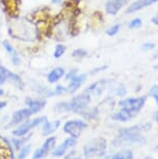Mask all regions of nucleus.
Masks as SVG:
<instances>
[{
  "mask_svg": "<svg viewBox=\"0 0 158 159\" xmlns=\"http://www.w3.org/2000/svg\"><path fill=\"white\" fill-rule=\"evenodd\" d=\"M151 129V124H138L128 128H122L119 130L115 139L112 140L115 147H122L127 145L142 146L147 143V139L142 135V132Z\"/></svg>",
  "mask_w": 158,
  "mask_h": 159,
  "instance_id": "obj_1",
  "label": "nucleus"
},
{
  "mask_svg": "<svg viewBox=\"0 0 158 159\" xmlns=\"http://www.w3.org/2000/svg\"><path fill=\"white\" fill-rule=\"evenodd\" d=\"M10 34L16 39L22 41H34L37 38V29L31 23L26 21H19L10 28Z\"/></svg>",
  "mask_w": 158,
  "mask_h": 159,
  "instance_id": "obj_2",
  "label": "nucleus"
},
{
  "mask_svg": "<svg viewBox=\"0 0 158 159\" xmlns=\"http://www.w3.org/2000/svg\"><path fill=\"white\" fill-rule=\"evenodd\" d=\"M107 150V140L103 137H98L89 140L83 146V156L85 158L103 157Z\"/></svg>",
  "mask_w": 158,
  "mask_h": 159,
  "instance_id": "obj_3",
  "label": "nucleus"
},
{
  "mask_svg": "<svg viewBox=\"0 0 158 159\" xmlns=\"http://www.w3.org/2000/svg\"><path fill=\"white\" fill-rule=\"evenodd\" d=\"M147 99V96H142V97L136 98H125L119 101V106L121 108L130 110L131 112L135 113V115H138L142 107L145 106Z\"/></svg>",
  "mask_w": 158,
  "mask_h": 159,
  "instance_id": "obj_4",
  "label": "nucleus"
},
{
  "mask_svg": "<svg viewBox=\"0 0 158 159\" xmlns=\"http://www.w3.org/2000/svg\"><path fill=\"white\" fill-rule=\"evenodd\" d=\"M89 102H91V95L88 93H83L74 97L72 100L68 102L69 105V112L81 113L85 108H88Z\"/></svg>",
  "mask_w": 158,
  "mask_h": 159,
  "instance_id": "obj_5",
  "label": "nucleus"
},
{
  "mask_svg": "<svg viewBox=\"0 0 158 159\" xmlns=\"http://www.w3.org/2000/svg\"><path fill=\"white\" fill-rule=\"evenodd\" d=\"M46 121H47V116H38V118H35L34 120H27L23 124H21L18 128L15 129L13 131V134L18 137L25 136L29 133V131H31L32 129L38 127V126L43 125Z\"/></svg>",
  "mask_w": 158,
  "mask_h": 159,
  "instance_id": "obj_6",
  "label": "nucleus"
},
{
  "mask_svg": "<svg viewBox=\"0 0 158 159\" xmlns=\"http://www.w3.org/2000/svg\"><path fill=\"white\" fill-rule=\"evenodd\" d=\"M86 128H88V123L83 120H71L65 123L64 132L69 136L78 139Z\"/></svg>",
  "mask_w": 158,
  "mask_h": 159,
  "instance_id": "obj_7",
  "label": "nucleus"
},
{
  "mask_svg": "<svg viewBox=\"0 0 158 159\" xmlns=\"http://www.w3.org/2000/svg\"><path fill=\"white\" fill-rule=\"evenodd\" d=\"M55 146H56V137L55 136L48 137L43 143V145L34 151V155H32V159H42L46 157L52 150H54Z\"/></svg>",
  "mask_w": 158,
  "mask_h": 159,
  "instance_id": "obj_8",
  "label": "nucleus"
},
{
  "mask_svg": "<svg viewBox=\"0 0 158 159\" xmlns=\"http://www.w3.org/2000/svg\"><path fill=\"white\" fill-rule=\"evenodd\" d=\"M76 143H77V139L72 136L67 137L61 145L54 148V150L52 151V155L54 157H64L71 149H73L76 146Z\"/></svg>",
  "mask_w": 158,
  "mask_h": 159,
  "instance_id": "obj_9",
  "label": "nucleus"
},
{
  "mask_svg": "<svg viewBox=\"0 0 158 159\" xmlns=\"http://www.w3.org/2000/svg\"><path fill=\"white\" fill-rule=\"evenodd\" d=\"M0 71H1L2 75L4 76L5 80H7V81L11 82L14 85H16L19 89H24V82H23L22 78H21L18 74L10 71L8 69L3 67L2 65H0Z\"/></svg>",
  "mask_w": 158,
  "mask_h": 159,
  "instance_id": "obj_10",
  "label": "nucleus"
},
{
  "mask_svg": "<svg viewBox=\"0 0 158 159\" xmlns=\"http://www.w3.org/2000/svg\"><path fill=\"white\" fill-rule=\"evenodd\" d=\"M32 112L30 111V109L28 108H23V109H19L17 111L14 112L13 116H11L10 126H17V125H21L24 122H26L29 118L31 116Z\"/></svg>",
  "mask_w": 158,
  "mask_h": 159,
  "instance_id": "obj_11",
  "label": "nucleus"
},
{
  "mask_svg": "<svg viewBox=\"0 0 158 159\" xmlns=\"http://www.w3.org/2000/svg\"><path fill=\"white\" fill-rule=\"evenodd\" d=\"M86 78H88V75L86 74H77L75 75L73 78H71L69 80V84L67 86V89H68V93L69 94H73V93H75L77 89H78L80 86H81L84 81L86 80Z\"/></svg>",
  "mask_w": 158,
  "mask_h": 159,
  "instance_id": "obj_12",
  "label": "nucleus"
},
{
  "mask_svg": "<svg viewBox=\"0 0 158 159\" xmlns=\"http://www.w3.org/2000/svg\"><path fill=\"white\" fill-rule=\"evenodd\" d=\"M128 2L129 0H107L105 4V11L108 15H117L119 11Z\"/></svg>",
  "mask_w": 158,
  "mask_h": 159,
  "instance_id": "obj_13",
  "label": "nucleus"
},
{
  "mask_svg": "<svg viewBox=\"0 0 158 159\" xmlns=\"http://www.w3.org/2000/svg\"><path fill=\"white\" fill-rule=\"evenodd\" d=\"M156 2H158V0H138V1H134L132 4H130L127 7L126 14L136 13V11L142 10V8L151 7V5H153Z\"/></svg>",
  "mask_w": 158,
  "mask_h": 159,
  "instance_id": "obj_14",
  "label": "nucleus"
},
{
  "mask_svg": "<svg viewBox=\"0 0 158 159\" xmlns=\"http://www.w3.org/2000/svg\"><path fill=\"white\" fill-rule=\"evenodd\" d=\"M25 103L27 105V107L30 109L32 115L40 112L41 110L46 106V100L44 99H34V98H27L25 100Z\"/></svg>",
  "mask_w": 158,
  "mask_h": 159,
  "instance_id": "obj_15",
  "label": "nucleus"
},
{
  "mask_svg": "<svg viewBox=\"0 0 158 159\" xmlns=\"http://www.w3.org/2000/svg\"><path fill=\"white\" fill-rule=\"evenodd\" d=\"M136 116H138V115L131 112L130 110L125 109V108H121V110H119V111L115 112L114 115L111 116V119L115 120V122L126 123V122L131 121V120L135 118Z\"/></svg>",
  "mask_w": 158,
  "mask_h": 159,
  "instance_id": "obj_16",
  "label": "nucleus"
},
{
  "mask_svg": "<svg viewBox=\"0 0 158 159\" xmlns=\"http://www.w3.org/2000/svg\"><path fill=\"white\" fill-rule=\"evenodd\" d=\"M2 44H3L4 49L7 50V52L8 53V55H10L11 62H13L15 66H19L21 64V58H20L19 54H18L17 50L11 46V44L8 41H3Z\"/></svg>",
  "mask_w": 158,
  "mask_h": 159,
  "instance_id": "obj_17",
  "label": "nucleus"
},
{
  "mask_svg": "<svg viewBox=\"0 0 158 159\" xmlns=\"http://www.w3.org/2000/svg\"><path fill=\"white\" fill-rule=\"evenodd\" d=\"M61 126V121L56 120V121L53 122H45L43 124V127H42V134L44 136H48L50 134L54 133V132L57 130Z\"/></svg>",
  "mask_w": 158,
  "mask_h": 159,
  "instance_id": "obj_18",
  "label": "nucleus"
},
{
  "mask_svg": "<svg viewBox=\"0 0 158 159\" xmlns=\"http://www.w3.org/2000/svg\"><path fill=\"white\" fill-rule=\"evenodd\" d=\"M105 85H106V81L105 80H99L97 82H94L93 84L88 85V89H85L84 93H88V94H95V95H101L102 92L104 91L105 89Z\"/></svg>",
  "mask_w": 158,
  "mask_h": 159,
  "instance_id": "obj_19",
  "label": "nucleus"
},
{
  "mask_svg": "<svg viewBox=\"0 0 158 159\" xmlns=\"http://www.w3.org/2000/svg\"><path fill=\"white\" fill-rule=\"evenodd\" d=\"M65 75L64 68H54L47 76V80L49 83H56Z\"/></svg>",
  "mask_w": 158,
  "mask_h": 159,
  "instance_id": "obj_20",
  "label": "nucleus"
},
{
  "mask_svg": "<svg viewBox=\"0 0 158 159\" xmlns=\"http://www.w3.org/2000/svg\"><path fill=\"white\" fill-rule=\"evenodd\" d=\"M133 158H134V155H133L132 150L125 148V149L120 150V151L117 153H115L114 155L107 157L106 159H133Z\"/></svg>",
  "mask_w": 158,
  "mask_h": 159,
  "instance_id": "obj_21",
  "label": "nucleus"
},
{
  "mask_svg": "<svg viewBox=\"0 0 158 159\" xmlns=\"http://www.w3.org/2000/svg\"><path fill=\"white\" fill-rule=\"evenodd\" d=\"M29 139H30L29 136H21V137L17 136V137H13V139H11V143H13L15 149L20 150L23 146L25 145V143L27 142Z\"/></svg>",
  "mask_w": 158,
  "mask_h": 159,
  "instance_id": "obj_22",
  "label": "nucleus"
},
{
  "mask_svg": "<svg viewBox=\"0 0 158 159\" xmlns=\"http://www.w3.org/2000/svg\"><path fill=\"white\" fill-rule=\"evenodd\" d=\"M3 140V139H2ZM0 159H14L11 157L5 143H0Z\"/></svg>",
  "mask_w": 158,
  "mask_h": 159,
  "instance_id": "obj_23",
  "label": "nucleus"
},
{
  "mask_svg": "<svg viewBox=\"0 0 158 159\" xmlns=\"http://www.w3.org/2000/svg\"><path fill=\"white\" fill-rule=\"evenodd\" d=\"M30 151H31V145H24L22 148L20 149L18 158H19V159H25L29 155Z\"/></svg>",
  "mask_w": 158,
  "mask_h": 159,
  "instance_id": "obj_24",
  "label": "nucleus"
},
{
  "mask_svg": "<svg viewBox=\"0 0 158 159\" xmlns=\"http://www.w3.org/2000/svg\"><path fill=\"white\" fill-rule=\"evenodd\" d=\"M65 46L62 44H58L55 46V49H54V52H53V56L55 58H61L62 55L65 54Z\"/></svg>",
  "mask_w": 158,
  "mask_h": 159,
  "instance_id": "obj_25",
  "label": "nucleus"
},
{
  "mask_svg": "<svg viewBox=\"0 0 158 159\" xmlns=\"http://www.w3.org/2000/svg\"><path fill=\"white\" fill-rule=\"evenodd\" d=\"M54 109L58 113L69 112V105H68V102H61V103H57L56 106L54 107Z\"/></svg>",
  "mask_w": 158,
  "mask_h": 159,
  "instance_id": "obj_26",
  "label": "nucleus"
},
{
  "mask_svg": "<svg viewBox=\"0 0 158 159\" xmlns=\"http://www.w3.org/2000/svg\"><path fill=\"white\" fill-rule=\"evenodd\" d=\"M142 19L141 18H135V19H133V20H131L129 24H128V27L131 28V29H138L139 28L142 26Z\"/></svg>",
  "mask_w": 158,
  "mask_h": 159,
  "instance_id": "obj_27",
  "label": "nucleus"
},
{
  "mask_svg": "<svg viewBox=\"0 0 158 159\" xmlns=\"http://www.w3.org/2000/svg\"><path fill=\"white\" fill-rule=\"evenodd\" d=\"M68 93L67 86L64 85H57L53 89V96H61V95H65Z\"/></svg>",
  "mask_w": 158,
  "mask_h": 159,
  "instance_id": "obj_28",
  "label": "nucleus"
},
{
  "mask_svg": "<svg viewBox=\"0 0 158 159\" xmlns=\"http://www.w3.org/2000/svg\"><path fill=\"white\" fill-rule=\"evenodd\" d=\"M120 29H121V24H115V25L111 26V27H109L107 29L106 34H108L109 37H114V35H115L120 31Z\"/></svg>",
  "mask_w": 158,
  "mask_h": 159,
  "instance_id": "obj_29",
  "label": "nucleus"
},
{
  "mask_svg": "<svg viewBox=\"0 0 158 159\" xmlns=\"http://www.w3.org/2000/svg\"><path fill=\"white\" fill-rule=\"evenodd\" d=\"M149 96H151L152 98L154 99L156 104L158 105V84L153 85L149 91Z\"/></svg>",
  "mask_w": 158,
  "mask_h": 159,
  "instance_id": "obj_30",
  "label": "nucleus"
},
{
  "mask_svg": "<svg viewBox=\"0 0 158 159\" xmlns=\"http://www.w3.org/2000/svg\"><path fill=\"white\" fill-rule=\"evenodd\" d=\"M72 55H73V57H76V58H83L88 55V52L83 49H76L73 51Z\"/></svg>",
  "mask_w": 158,
  "mask_h": 159,
  "instance_id": "obj_31",
  "label": "nucleus"
},
{
  "mask_svg": "<svg viewBox=\"0 0 158 159\" xmlns=\"http://www.w3.org/2000/svg\"><path fill=\"white\" fill-rule=\"evenodd\" d=\"M126 94H127V89L124 85H120L115 89V95L119 96V97H124V96H126Z\"/></svg>",
  "mask_w": 158,
  "mask_h": 159,
  "instance_id": "obj_32",
  "label": "nucleus"
},
{
  "mask_svg": "<svg viewBox=\"0 0 158 159\" xmlns=\"http://www.w3.org/2000/svg\"><path fill=\"white\" fill-rule=\"evenodd\" d=\"M64 157H65L64 159H88L85 157H81V156L76 155V152H74V151L69 153V154H65Z\"/></svg>",
  "mask_w": 158,
  "mask_h": 159,
  "instance_id": "obj_33",
  "label": "nucleus"
},
{
  "mask_svg": "<svg viewBox=\"0 0 158 159\" xmlns=\"http://www.w3.org/2000/svg\"><path fill=\"white\" fill-rule=\"evenodd\" d=\"M75 75H77V69H72V70H70L69 73L65 74V79L70 80L71 78H73L74 76H75Z\"/></svg>",
  "mask_w": 158,
  "mask_h": 159,
  "instance_id": "obj_34",
  "label": "nucleus"
},
{
  "mask_svg": "<svg viewBox=\"0 0 158 159\" xmlns=\"http://www.w3.org/2000/svg\"><path fill=\"white\" fill-rule=\"evenodd\" d=\"M154 47H155V45L153 43H145L144 45H142V50H152V49H154Z\"/></svg>",
  "mask_w": 158,
  "mask_h": 159,
  "instance_id": "obj_35",
  "label": "nucleus"
},
{
  "mask_svg": "<svg viewBox=\"0 0 158 159\" xmlns=\"http://www.w3.org/2000/svg\"><path fill=\"white\" fill-rule=\"evenodd\" d=\"M151 21H152V23L155 24V25H158V13L155 15L154 17H152Z\"/></svg>",
  "mask_w": 158,
  "mask_h": 159,
  "instance_id": "obj_36",
  "label": "nucleus"
},
{
  "mask_svg": "<svg viewBox=\"0 0 158 159\" xmlns=\"http://www.w3.org/2000/svg\"><path fill=\"white\" fill-rule=\"evenodd\" d=\"M5 81H7V80H5L4 76H3V75H2L1 71H0V85H1V84H3V83H4Z\"/></svg>",
  "mask_w": 158,
  "mask_h": 159,
  "instance_id": "obj_37",
  "label": "nucleus"
},
{
  "mask_svg": "<svg viewBox=\"0 0 158 159\" xmlns=\"http://www.w3.org/2000/svg\"><path fill=\"white\" fill-rule=\"evenodd\" d=\"M4 107H7V102H4V101H0V110L3 109Z\"/></svg>",
  "mask_w": 158,
  "mask_h": 159,
  "instance_id": "obj_38",
  "label": "nucleus"
},
{
  "mask_svg": "<svg viewBox=\"0 0 158 159\" xmlns=\"http://www.w3.org/2000/svg\"><path fill=\"white\" fill-rule=\"evenodd\" d=\"M106 67H101V68H98V69H95V70H93V72H92V74H95V73H98V72H100V70H104Z\"/></svg>",
  "mask_w": 158,
  "mask_h": 159,
  "instance_id": "obj_39",
  "label": "nucleus"
},
{
  "mask_svg": "<svg viewBox=\"0 0 158 159\" xmlns=\"http://www.w3.org/2000/svg\"><path fill=\"white\" fill-rule=\"evenodd\" d=\"M154 120H155V122H157L158 123V110L156 112H155V115H154Z\"/></svg>",
  "mask_w": 158,
  "mask_h": 159,
  "instance_id": "obj_40",
  "label": "nucleus"
},
{
  "mask_svg": "<svg viewBox=\"0 0 158 159\" xmlns=\"http://www.w3.org/2000/svg\"><path fill=\"white\" fill-rule=\"evenodd\" d=\"M61 1V0H51V2H52V3H54V4H57Z\"/></svg>",
  "mask_w": 158,
  "mask_h": 159,
  "instance_id": "obj_41",
  "label": "nucleus"
},
{
  "mask_svg": "<svg viewBox=\"0 0 158 159\" xmlns=\"http://www.w3.org/2000/svg\"><path fill=\"white\" fill-rule=\"evenodd\" d=\"M3 94H4V91L2 89H0V97H1V96H3Z\"/></svg>",
  "mask_w": 158,
  "mask_h": 159,
  "instance_id": "obj_42",
  "label": "nucleus"
},
{
  "mask_svg": "<svg viewBox=\"0 0 158 159\" xmlns=\"http://www.w3.org/2000/svg\"><path fill=\"white\" fill-rule=\"evenodd\" d=\"M146 159H153V158H151V157H147V158H146Z\"/></svg>",
  "mask_w": 158,
  "mask_h": 159,
  "instance_id": "obj_43",
  "label": "nucleus"
}]
</instances>
